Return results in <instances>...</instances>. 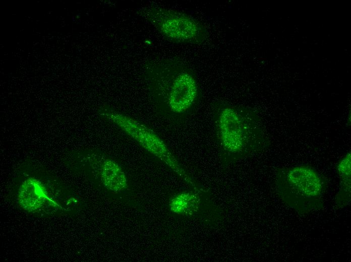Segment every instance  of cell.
I'll return each instance as SVG.
<instances>
[{
	"instance_id": "cell-1",
	"label": "cell",
	"mask_w": 351,
	"mask_h": 262,
	"mask_svg": "<svg viewBox=\"0 0 351 262\" xmlns=\"http://www.w3.org/2000/svg\"><path fill=\"white\" fill-rule=\"evenodd\" d=\"M153 103L159 114L173 122L186 118L196 109L201 89L194 72L180 61L153 63L146 73Z\"/></svg>"
},
{
	"instance_id": "cell-2",
	"label": "cell",
	"mask_w": 351,
	"mask_h": 262,
	"mask_svg": "<svg viewBox=\"0 0 351 262\" xmlns=\"http://www.w3.org/2000/svg\"><path fill=\"white\" fill-rule=\"evenodd\" d=\"M213 108L215 136L225 161H236L267 147L260 118L254 111L224 102Z\"/></svg>"
},
{
	"instance_id": "cell-3",
	"label": "cell",
	"mask_w": 351,
	"mask_h": 262,
	"mask_svg": "<svg viewBox=\"0 0 351 262\" xmlns=\"http://www.w3.org/2000/svg\"><path fill=\"white\" fill-rule=\"evenodd\" d=\"M275 179L279 198L299 214H308L324 207L327 182L312 166L299 165L278 168Z\"/></svg>"
},
{
	"instance_id": "cell-4",
	"label": "cell",
	"mask_w": 351,
	"mask_h": 262,
	"mask_svg": "<svg viewBox=\"0 0 351 262\" xmlns=\"http://www.w3.org/2000/svg\"><path fill=\"white\" fill-rule=\"evenodd\" d=\"M138 13L171 42L199 45L207 38L208 32L202 23L186 13L158 6H145Z\"/></svg>"
},
{
	"instance_id": "cell-5",
	"label": "cell",
	"mask_w": 351,
	"mask_h": 262,
	"mask_svg": "<svg viewBox=\"0 0 351 262\" xmlns=\"http://www.w3.org/2000/svg\"><path fill=\"white\" fill-rule=\"evenodd\" d=\"M100 112L101 116L115 124L145 150L163 162L195 190L199 191L201 189L180 165L165 142L151 128L130 116L112 109H102Z\"/></svg>"
},
{
	"instance_id": "cell-6",
	"label": "cell",
	"mask_w": 351,
	"mask_h": 262,
	"mask_svg": "<svg viewBox=\"0 0 351 262\" xmlns=\"http://www.w3.org/2000/svg\"><path fill=\"white\" fill-rule=\"evenodd\" d=\"M97 172L104 186L107 189L120 192L128 187L126 175L115 161L108 158H102L97 164Z\"/></svg>"
},
{
	"instance_id": "cell-7",
	"label": "cell",
	"mask_w": 351,
	"mask_h": 262,
	"mask_svg": "<svg viewBox=\"0 0 351 262\" xmlns=\"http://www.w3.org/2000/svg\"><path fill=\"white\" fill-rule=\"evenodd\" d=\"M20 200L23 207L35 211L48 200L45 187L37 179L29 178L22 184L20 189Z\"/></svg>"
},
{
	"instance_id": "cell-8",
	"label": "cell",
	"mask_w": 351,
	"mask_h": 262,
	"mask_svg": "<svg viewBox=\"0 0 351 262\" xmlns=\"http://www.w3.org/2000/svg\"><path fill=\"white\" fill-rule=\"evenodd\" d=\"M337 170L339 176V189L334 199L335 206L341 209L346 207L350 201L351 171L350 153L345 154L337 165Z\"/></svg>"
},
{
	"instance_id": "cell-9",
	"label": "cell",
	"mask_w": 351,
	"mask_h": 262,
	"mask_svg": "<svg viewBox=\"0 0 351 262\" xmlns=\"http://www.w3.org/2000/svg\"><path fill=\"white\" fill-rule=\"evenodd\" d=\"M200 204L198 195L193 191H183L172 196L169 202L170 211L177 214L191 215L196 212Z\"/></svg>"
}]
</instances>
